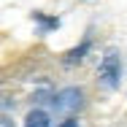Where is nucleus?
I'll use <instances>...</instances> for the list:
<instances>
[{"label": "nucleus", "mask_w": 127, "mask_h": 127, "mask_svg": "<svg viewBox=\"0 0 127 127\" xmlns=\"http://www.w3.org/2000/svg\"><path fill=\"white\" fill-rule=\"evenodd\" d=\"M87 49H89V41H87V43H81V46H78L76 51H68V57H65V62H78V60H81V57L87 54Z\"/></svg>", "instance_id": "4"}, {"label": "nucleus", "mask_w": 127, "mask_h": 127, "mask_svg": "<svg viewBox=\"0 0 127 127\" xmlns=\"http://www.w3.org/2000/svg\"><path fill=\"white\" fill-rule=\"evenodd\" d=\"M97 76L105 87H116L119 84V76H122V62H119V54L116 51H108L103 57L100 68H97Z\"/></svg>", "instance_id": "1"}, {"label": "nucleus", "mask_w": 127, "mask_h": 127, "mask_svg": "<svg viewBox=\"0 0 127 127\" xmlns=\"http://www.w3.org/2000/svg\"><path fill=\"white\" fill-rule=\"evenodd\" d=\"M49 114L46 111H41V108H35V111H30L25 119V127H49Z\"/></svg>", "instance_id": "3"}, {"label": "nucleus", "mask_w": 127, "mask_h": 127, "mask_svg": "<svg viewBox=\"0 0 127 127\" xmlns=\"http://www.w3.org/2000/svg\"><path fill=\"white\" fill-rule=\"evenodd\" d=\"M81 103H84V92H81L78 87H68V89H62V92L54 95V108L62 111V114H73V111H78Z\"/></svg>", "instance_id": "2"}, {"label": "nucleus", "mask_w": 127, "mask_h": 127, "mask_svg": "<svg viewBox=\"0 0 127 127\" xmlns=\"http://www.w3.org/2000/svg\"><path fill=\"white\" fill-rule=\"evenodd\" d=\"M0 127H14V122H11L8 116H0Z\"/></svg>", "instance_id": "6"}, {"label": "nucleus", "mask_w": 127, "mask_h": 127, "mask_svg": "<svg viewBox=\"0 0 127 127\" xmlns=\"http://www.w3.org/2000/svg\"><path fill=\"white\" fill-rule=\"evenodd\" d=\"M57 127H78V122H76V119H65L62 125H57Z\"/></svg>", "instance_id": "5"}]
</instances>
